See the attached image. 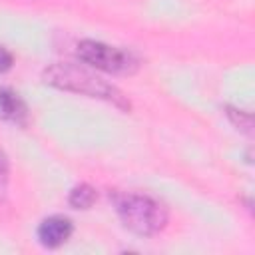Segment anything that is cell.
<instances>
[{
    "instance_id": "6da1fadb",
    "label": "cell",
    "mask_w": 255,
    "mask_h": 255,
    "mask_svg": "<svg viewBox=\"0 0 255 255\" xmlns=\"http://www.w3.org/2000/svg\"><path fill=\"white\" fill-rule=\"evenodd\" d=\"M44 82L66 90V92H76V94H84L90 98H98L104 100L108 104H114L120 110L129 112L131 104L129 100L110 82L102 80L100 76L92 74L86 68L74 66V64H54L50 68L44 70Z\"/></svg>"
},
{
    "instance_id": "7a4b0ae2",
    "label": "cell",
    "mask_w": 255,
    "mask_h": 255,
    "mask_svg": "<svg viewBox=\"0 0 255 255\" xmlns=\"http://www.w3.org/2000/svg\"><path fill=\"white\" fill-rule=\"evenodd\" d=\"M118 215L129 231L143 237H151L163 231L167 225L165 207L153 197L141 193L122 195L118 199Z\"/></svg>"
},
{
    "instance_id": "3957f363",
    "label": "cell",
    "mask_w": 255,
    "mask_h": 255,
    "mask_svg": "<svg viewBox=\"0 0 255 255\" xmlns=\"http://www.w3.org/2000/svg\"><path fill=\"white\" fill-rule=\"evenodd\" d=\"M76 52L84 64L108 74H131L137 68V60L131 54L104 42L82 40Z\"/></svg>"
},
{
    "instance_id": "277c9868",
    "label": "cell",
    "mask_w": 255,
    "mask_h": 255,
    "mask_svg": "<svg viewBox=\"0 0 255 255\" xmlns=\"http://www.w3.org/2000/svg\"><path fill=\"white\" fill-rule=\"evenodd\" d=\"M74 227H72V221L68 217H62V215H52L48 219H44L38 227V239L44 247L48 249H56L60 245H64L70 235H72Z\"/></svg>"
},
{
    "instance_id": "5b68a950",
    "label": "cell",
    "mask_w": 255,
    "mask_h": 255,
    "mask_svg": "<svg viewBox=\"0 0 255 255\" xmlns=\"http://www.w3.org/2000/svg\"><path fill=\"white\" fill-rule=\"evenodd\" d=\"M0 114L2 118H6L8 122L16 124V126H26L28 124V108L22 102V98L12 92V90H0Z\"/></svg>"
},
{
    "instance_id": "8992f818",
    "label": "cell",
    "mask_w": 255,
    "mask_h": 255,
    "mask_svg": "<svg viewBox=\"0 0 255 255\" xmlns=\"http://www.w3.org/2000/svg\"><path fill=\"white\" fill-rule=\"evenodd\" d=\"M96 199H98V193H96V189H94L92 185H88V183L76 185V187L70 191V197H68V201H70V205H72L74 209H88V207H92V205L96 203Z\"/></svg>"
},
{
    "instance_id": "52a82bcc",
    "label": "cell",
    "mask_w": 255,
    "mask_h": 255,
    "mask_svg": "<svg viewBox=\"0 0 255 255\" xmlns=\"http://www.w3.org/2000/svg\"><path fill=\"white\" fill-rule=\"evenodd\" d=\"M227 112V116H229V120L233 122V126L235 128H239V129H243V131H251V116L249 114H245V112H241V110H235V108H225Z\"/></svg>"
},
{
    "instance_id": "ba28073f",
    "label": "cell",
    "mask_w": 255,
    "mask_h": 255,
    "mask_svg": "<svg viewBox=\"0 0 255 255\" xmlns=\"http://www.w3.org/2000/svg\"><path fill=\"white\" fill-rule=\"evenodd\" d=\"M12 64H14L12 54H10V52H8L4 46H0V74L8 72V70L12 68Z\"/></svg>"
},
{
    "instance_id": "9c48e42d",
    "label": "cell",
    "mask_w": 255,
    "mask_h": 255,
    "mask_svg": "<svg viewBox=\"0 0 255 255\" xmlns=\"http://www.w3.org/2000/svg\"><path fill=\"white\" fill-rule=\"evenodd\" d=\"M6 177H8V159L0 149V181H6Z\"/></svg>"
}]
</instances>
